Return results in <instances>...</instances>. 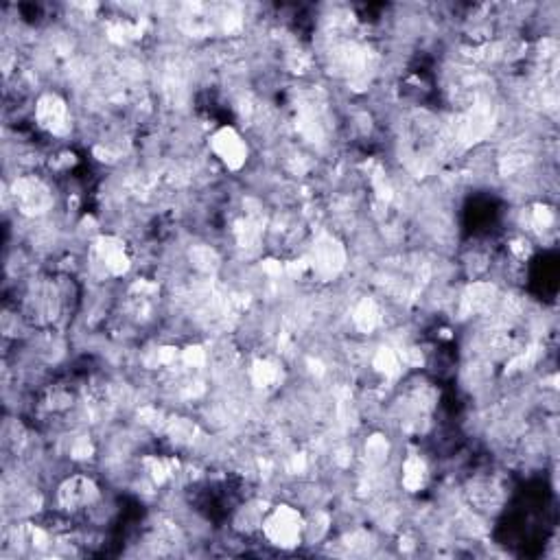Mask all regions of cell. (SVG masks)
I'll return each mask as SVG.
<instances>
[{"label": "cell", "instance_id": "cell-7", "mask_svg": "<svg viewBox=\"0 0 560 560\" xmlns=\"http://www.w3.org/2000/svg\"><path fill=\"white\" fill-rule=\"evenodd\" d=\"M353 324L359 333L370 335L381 324V309L372 298H361L353 309Z\"/></svg>", "mask_w": 560, "mask_h": 560}, {"label": "cell", "instance_id": "cell-6", "mask_svg": "<svg viewBox=\"0 0 560 560\" xmlns=\"http://www.w3.org/2000/svg\"><path fill=\"white\" fill-rule=\"evenodd\" d=\"M57 497L68 512L86 510L99 499V488L88 475H73L57 490Z\"/></svg>", "mask_w": 560, "mask_h": 560}, {"label": "cell", "instance_id": "cell-9", "mask_svg": "<svg viewBox=\"0 0 560 560\" xmlns=\"http://www.w3.org/2000/svg\"><path fill=\"white\" fill-rule=\"evenodd\" d=\"M250 377L256 388L270 390L280 379V366L274 364V361H270V359H256L252 364Z\"/></svg>", "mask_w": 560, "mask_h": 560}, {"label": "cell", "instance_id": "cell-3", "mask_svg": "<svg viewBox=\"0 0 560 560\" xmlns=\"http://www.w3.org/2000/svg\"><path fill=\"white\" fill-rule=\"evenodd\" d=\"M14 202L22 215L42 217L53 208V193L40 178L35 175H22L14 182Z\"/></svg>", "mask_w": 560, "mask_h": 560}, {"label": "cell", "instance_id": "cell-2", "mask_svg": "<svg viewBox=\"0 0 560 560\" xmlns=\"http://www.w3.org/2000/svg\"><path fill=\"white\" fill-rule=\"evenodd\" d=\"M208 147L210 154H213L228 171H241L250 160L248 143H245V138L230 125L219 127V130L210 136Z\"/></svg>", "mask_w": 560, "mask_h": 560}, {"label": "cell", "instance_id": "cell-8", "mask_svg": "<svg viewBox=\"0 0 560 560\" xmlns=\"http://www.w3.org/2000/svg\"><path fill=\"white\" fill-rule=\"evenodd\" d=\"M427 477H429L427 464H425L423 458H420V455H410V458L403 462L401 484H403L407 493H418V490L425 486Z\"/></svg>", "mask_w": 560, "mask_h": 560}, {"label": "cell", "instance_id": "cell-1", "mask_svg": "<svg viewBox=\"0 0 560 560\" xmlns=\"http://www.w3.org/2000/svg\"><path fill=\"white\" fill-rule=\"evenodd\" d=\"M261 528L265 539L272 545L280 547V550H294L305 539L307 521L298 508L280 504L263 519Z\"/></svg>", "mask_w": 560, "mask_h": 560}, {"label": "cell", "instance_id": "cell-4", "mask_svg": "<svg viewBox=\"0 0 560 560\" xmlns=\"http://www.w3.org/2000/svg\"><path fill=\"white\" fill-rule=\"evenodd\" d=\"M346 267V250L344 245L333 235H322L313 243L309 270L318 274L322 280H331Z\"/></svg>", "mask_w": 560, "mask_h": 560}, {"label": "cell", "instance_id": "cell-5", "mask_svg": "<svg viewBox=\"0 0 560 560\" xmlns=\"http://www.w3.org/2000/svg\"><path fill=\"white\" fill-rule=\"evenodd\" d=\"M35 123L51 136H66L70 132L68 103L57 92H46L35 103Z\"/></svg>", "mask_w": 560, "mask_h": 560}]
</instances>
